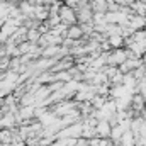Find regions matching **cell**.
<instances>
[{
    "instance_id": "4",
    "label": "cell",
    "mask_w": 146,
    "mask_h": 146,
    "mask_svg": "<svg viewBox=\"0 0 146 146\" xmlns=\"http://www.w3.org/2000/svg\"><path fill=\"white\" fill-rule=\"evenodd\" d=\"M21 115H22V121L26 119H36V106H21Z\"/></svg>"
},
{
    "instance_id": "5",
    "label": "cell",
    "mask_w": 146,
    "mask_h": 146,
    "mask_svg": "<svg viewBox=\"0 0 146 146\" xmlns=\"http://www.w3.org/2000/svg\"><path fill=\"white\" fill-rule=\"evenodd\" d=\"M14 141V129H9V127H2L0 129V143L2 145H9Z\"/></svg>"
},
{
    "instance_id": "8",
    "label": "cell",
    "mask_w": 146,
    "mask_h": 146,
    "mask_svg": "<svg viewBox=\"0 0 146 146\" xmlns=\"http://www.w3.org/2000/svg\"><path fill=\"white\" fill-rule=\"evenodd\" d=\"M3 146H14V145H12V143H9V145H3Z\"/></svg>"
},
{
    "instance_id": "1",
    "label": "cell",
    "mask_w": 146,
    "mask_h": 146,
    "mask_svg": "<svg viewBox=\"0 0 146 146\" xmlns=\"http://www.w3.org/2000/svg\"><path fill=\"white\" fill-rule=\"evenodd\" d=\"M60 17H61V22L66 24V26H73V24H78V19H76V10L72 5H66L63 3L61 9H60Z\"/></svg>"
},
{
    "instance_id": "9",
    "label": "cell",
    "mask_w": 146,
    "mask_h": 146,
    "mask_svg": "<svg viewBox=\"0 0 146 146\" xmlns=\"http://www.w3.org/2000/svg\"><path fill=\"white\" fill-rule=\"evenodd\" d=\"M24 146H27V145H24Z\"/></svg>"
},
{
    "instance_id": "7",
    "label": "cell",
    "mask_w": 146,
    "mask_h": 146,
    "mask_svg": "<svg viewBox=\"0 0 146 146\" xmlns=\"http://www.w3.org/2000/svg\"><path fill=\"white\" fill-rule=\"evenodd\" d=\"M112 46V49H117V48H124V37L121 34H115V36H109L107 37Z\"/></svg>"
},
{
    "instance_id": "6",
    "label": "cell",
    "mask_w": 146,
    "mask_h": 146,
    "mask_svg": "<svg viewBox=\"0 0 146 146\" xmlns=\"http://www.w3.org/2000/svg\"><path fill=\"white\" fill-rule=\"evenodd\" d=\"M107 99H109V97H104V95H99V94H95V95L90 99V102H92L94 109H102V107L106 106Z\"/></svg>"
},
{
    "instance_id": "3",
    "label": "cell",
    "mask_w": 146,
    "mask_h": 146,
    "mask_svg": "<svg viewBox=\"0 0 146 146\" xmlns=\"http://www.w3.org/2000/svg\"><path fill=\"white\" fill-rule=\"evenodd\" d=\"M66 37L75 39V41H80V39H83V37H85V33H83V29H82V26H80V24H73V26L68 27Z\"/></svg>"
},
{
    "instance_id": "2",
    "label": "cell",
    "mask_w": 146,
    "mask_h": 146,
    "mask_svg": "<svg viewBox=\"0 0 146 146\" xmlns=\"http://www.w3.org/2000/svg\"><path fill=\"white\" fill-rule=\"evenodd\" d=\"M95 131H97V136H99V138H110L112 124H110L107 119H102V121H99V124H97Z\"/></svg>"
}]
</instances>
